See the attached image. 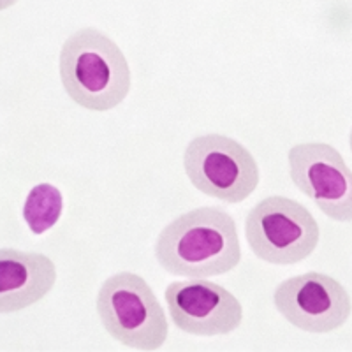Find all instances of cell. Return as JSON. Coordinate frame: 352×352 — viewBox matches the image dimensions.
<instances>
[{
	"instance_id": "cell-1",
	"label": "cell",
	"mask_w": 352,
	"mask_h": 352,
	"mask_svg": "<svg viewBox=\"0 0 352 352\" xmlns=\"http://www.w3.org/2000/svg\"><path fill=\"white\" fill-rule=\"evenodd\" d=\"M157 263L185 278L228 275L241 261L236 222L219 206H199L176 217L159 232Z\"/></svg>"
},
{
	"instance_id": "cell-2",
	"label": "cell",
	"mask_w": 352,
	"mask_h": 352,
	"mask_svg": "<svg viewBox=\"0 0 352 352\" xmlns=\"http://www.w3.org/2000/svg\"><path fill=\"white\" fill-rule=\"evenodd\" d=\"M58 71L65 94L88 111H111L131 92V65L120 46L99 28H80L64 41Z\"/></svg>"
},
{
	"instance_id": "cell-3",
	"label": "cell",
	"mask_w": 352,
	"mask_h": 352,
	"mask_svg": "<svg viewBox=\"0 0 352 352\" xmlns=\"http://www.w3.org/2000/svg\"><path fill=\"white\" fill-rule=\"evenodd\" d=\"M97 316L109 336L132 351L152 352L168 340L164 308L143 276L120 272L108 276L96 300Z\"/></svg>"
},
{
	"instance_id": "cell-4",
	"label": "cell",
	"mask_w": 352,
	"mask_h": 352,
	"mask_svg": "<svg viewBox=\"0 0 352 352\" xmlns=\"http://www.w3.org/2000/svg\"><path fill=\"white\" fill-rule=\"evenodd\" d=\"M245 236L259 261L292 266L312 256L320 231L316 217L300 201L270 196L248 212Z\"/></svg>"
},
{
	"instance_id": "cell-5",
	"label": "cell",
	"mask_w": 352,
	"mask_h": 352,
	"mask_svg": "<svg viewBox=\"0 0 352 352\" xmlns=\"http://www.w3.org/2000/svg\"><path fill=\"white\" fill-rule=\"evenodd\" d=\"M184 168L199 192L228 204L247 201L261 182L256 157L240 141L224 134H201L190 140Z\"/></svg>"
},
{
	"instance_id": "cell-6",
	"label": "cell",
	"mask_w": 352,
	"mask_h": 352,
	"mask_svg": "<svg viewBox=\"0 0 352 352\" xmlns=\"http://www.w3.org/2000/svg\"><path fill=\"white\" fill-rule=\"evenodd\" d=\"M289 176L300 192L335 222H352V171L328 143H300L289 148Z\"/></svg>"
},
{
	"instance_id": "cell-7",
	"label": "cell",
	"mask_w": 352,
	"mask_h": 352,
	"mask_svg": "<svg viewBox=\"0 0 352 352\" xmlns=\"http://www.w3.org/2000/svg\"><path fill=\"white\" fill-rule=\"evenodd\" d=\"M273 303L289 324L307 333H331L351 317L347 289L331 275L308 272L291 276L273 292Z\"/></svg>"
},
{
	"instance_id": "cell-8",
	"label": "cell",
	"mask_w": 352,
	"mask_h": 352,
	"mask_svg": "<svg viewBox=\"0 0 352 352\" xmlns=\"http://www.w3.org/2000/svg\"><path fill=\"white\" fill-rule=\"evenodd\" d=\"M164 300L173 324L188 335H231L243 320L240 300L208 278L173 282L164 291Z\"/></svg>"
},
{
	"instance_id": "cell-9",
	"label": "cell",
	"mask_w": 352,
	"mask_h": 352,
	"mask_svg": "<svg viewBox=\"0 0 352 352\" xmlns=\"http://www.w3.org/2000/svg\"><path fill=\"white\" fill-rule=\"evenodd\" d=\"M56 282L52 257L6 247L0 250V312L14 314L39 303Z\"/></svg>"
},
{
	"instance_id": "cell-10",
	"label": "cell",
	"mask_w": 352,
	"mask_h": 352,
	"mask_svg": "<svg viewBox=\"0 0 352 352\" xmlns=\"http://www.w3.org/2000/svg\"><path fill=\"white\" fill-rule=\"evenodd\" d=\"M64 213V196L52 184H37L28 190L21 206V217L30 232L41 236L58 224Z\"/></svg>"
},
{
	"instance_id": "cell-11",
	"label": "cell",
	"mask_w": 352,
	"mask_h": 352,
	"mask_svg": "<svg viewBox=\"0 0 352 352\" xmlns=\"http://www.w3.org/2000/svg\"><path fill=\"white\" fill-rule=\"evenodd\" d=\"M18 0H0V9H2V11H6V9H9V8H12V6L16 4Z\"/></svg>"
},
{
	"instance_id": "cell-12",
	"label": "cell",
	"mask_w": 352,
	"mask_h": 352,
	"mask_svg": "<svg viewBox=\"0 0 352 352\" xmlns=\"http://www.w3.org/2000/svg\"><path fill=\"white\" fill-rule=\"evenodd\" d=\"M349 144H351V152H352V129H351V138H349Z\"/></svg>"
}]
</instances>
